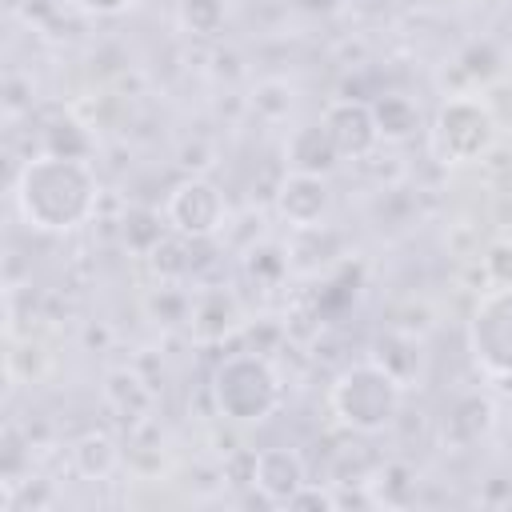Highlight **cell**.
Returning a JSON list of instances; mask_svg holds the SVG:
<instances>
[{"mask_svg": "<svg viewBox=\"0 0 512 512\" xmlns=\"http://www.w3.org/2000/svg\"><path fill=\"white\" fill-rule=\"evenodd\" d=\"M168 220H160V212H152V208H128V216H124V244L136 252V256H148L164 236H168V228H164Z\"/></svg>", "mask_w": 512, "mask_h": 512, "instance_id": "obj_16", "label": "cell"}, {"mask_svg": "<svg viewBox=\"0 0 512 512\" xmlns=\"http://www.w3.org/2000/svg\"><path fill=\"white\" fill-rule=\"evenodd\" d=\"M496 424V408L488 396L480 392H468L460 396L452 408H448V420H444V440H452L456 448H472L480 444Z\"/></svg>", "mask_w": 512, "mask_h": 512, "instance_id": "obj_12", "label": "cell"}, {"mask_svg": "<svg viewBox=\"0 0 512 512\" xmlns=\"http://www.w3.org/2000/svg\"><path fill=\"white\" fill-rule=\"evenodd\" d=\"M244 324L240 300L224 288H208L188 304V332L196 344H224Z\"/></svg>", "mask_w": 512, "mask_h": 512, "instance_id": "obj_10", "label": "cell"}, {"mask_svg": "<svg viewBox=\"0 0 512 512\" xmlns=\"http://www.w3.org/2000/svg\"><path fill=\"white\" fill-rule=\"evenodd\" d=\"M212 404L228 424H260L280 408L284 384L268 356L232 352L212 368Z\"/></svg>", "mask_w": 512, "mask_h": 512, "instance_id": "obj_2", "label": "cell"}, {"mask_svg": "<svg viewBox=\"0 0 512 512\" xmlns=\"http://www.w3.org/2000/svg\"><path fill=\"white\" fill-rule=\"evenodd\" d=\"M368 104H372L376 132H380V140H388V144L412 140V136L420 132V124H424L420 104H416L412 96H404V92H380V96L368 100Z\"/></svg>", "mask_w": 512, "mask_h": 512, "instance_id": "obj_13", "label": "cell"}, {"mask_svg": "<svg viewBox=\"0 0 512 512\" xmlns=\"http://www.w3.org/2000/svg\"><path fill=\"white\" fill-rule=\"evenodd\" d=\"M252 484L264 492L268 504H288L308 484L304 456L296 448H284V444L252 452Z\"/></svg>", "mask_w": 512, "mask_h": 512, "instance_id": "obj_9", "label": "cell"}, {"mask_svg": "<svg viewBox=\"0 0 512 512\" xmlns=\"http://www.w3.org/2000/svg\"><path fill=\"white\" fill-rule=\"evenodd\" d=\"M176 20L192 36H216L228 20V8H224V0H180Z\"/></svg>", "mask_w": 512, "mask_h": 512, "instance_id": "obj_17", "label": "cell"}, {"mask_svg": "<svg viewBox=\"0 0 512 512\" xmlns=\"http://www.w3.org/2000/svg\"><path fill=\"white\" fill-rule=\"evenodd\" d=\"M432 144H436L440 160H448V164L480 160L496 144V120L480 100L452 96L440 104V112L432 120Z\"/></svg>", "mask_w": 512, "mask_h": 512, "instance_id": "obj_4", "label": "cell"}, {"mask_svg": "<svg viewBox=\"0 0 512 512\" xmlns=\"http://www.w3.org/2000/svg\"><path fill=\"white\" fill-rule=\"evenodd\" d=\"M344 0H296V8H304V12H312V16H328V12H336Z\"/></svg>", "mask_w": 512, "mask_h": 512, "instance_id": "obj_23", "label": "cell"}, {"mask_svg": "<svg viewBox=\"0 0 512 512\" xmlns=\"http://www.w3.org/2000/svg\"><path fill=\"white\" fill-rule=\"evenodd\" d=\"M68 456H72V468L84 480H104L120 464V448H116V440L108 432H84V436H76L72 448H68Z\"/></svg>", "mask_w": 512, "mask_h": 512, "instance_id": "obj_14", "label": "cell"}, {"mask_svg": "<svg viewBox=\"0 0 512 512\" xmlns=\"http://www.w3.org/2000/svg\"><path fill=\"white\" fill-rule=\"evenodd\" d=\"M332 208V188L328 176H312V172H288L276 184V212L288 228L296 232H316L324 224Z\"/></svg>", "mask_w": 512, "mask_h": 512, "instance_id": "obj_7", "label": "cell"}, {"mask_svg": "<svg viewBox=\"0 0 512 512\" xmlns=\"http://www.w3.org/2000/svg\"><path fill=\"white\" fill-rule=\"evenodd\" d=\"M400 404H404V384L376 360L344 368L332 384L336 420L360 436H376V432L392 428L400 416Z\"/></svg>", "mask_w": 512, "mask_h": 512, "instance_id": "obj_3", "label": "cell"}, {"mask_svg": "<svg viewBox=\"0 0 512 512\" xmlns=\"http://www.w3.org/2000/svg\"><path fill=\"white\" fill-rule=\"evenodd\" d=\"M480 268H484V280L488 288H512V240H492L480 256Z\"/></svg>", "mask_w": 512, "mask_h": 512, "instance_id": "obj_19", "label": "cell"}, {"mask_svg": "<svg viewBox=\"0 0 512 512\" xmlns=\"http://www.w3.org/2000/svg\"><path fill=\"white\" fill-rule=\"evenodd\" d=\"M468 348L492 376H512V288H488L468 320Z\"/></svg>", "mask_w": 512, "mask_h": 512, "instance_id": "obj_5", "label": "cell"}, {"mask_svg": "<svg viewBox=\"0 0 512 512\" xmlns=\"http://www.w3.org/2000/svg\"><path fill=\"white\" fill-rule=\"evenodd\" d=\"M164 220L172 232L188 236V240H212L224 232L228 224V204L224 192L208 180V176H188L168 192L164 204Z\"/></svg>", "mask_w": 512, "mask_h": 512, "instance_id": "obj_6", "label": "cell"}, {"mask_svg": "<svg viewBox=\"0 0 512 512\" xmlns=\"http://www.w3.org/2000/svg\"><path fill=\"white\" fill-rule=\"evenodd\" d=\"M44 152L68 156V160H88L92 136H88V128L76 124V120H56V124H48V132H44Z\"/></svg>", "mask_w": 512, "mask_h": 512, "instance_id": "obj_18", "label": "cell"}, {"mask_svg": "<svg viewBox=\"0 0 512 512\" xmlns=\"http://www.w3.org/2000/svg\"><path fill=\"white\" fill-rule=\"evenodd\" d=\"M104 396H108V404L120 412V416H144L148 408H152V392H148V384L132 372V368H116V372H108V380H104Z\"/></svg>", "mask_w": 512, "mask_h": 512, "instance_id": "obj_15", "label": "cell"}, {"mask_svg": "<svg viewBox=\"0 0 512 512\" xmlns=\"http://www.w3.org/2000/svg\"><path fill=\"white\" fill-rule=\"evenodd\" d=\"M248 272L264 284H276L284 272H288V256L276 248V244H264V248H248Z\"/></svg>", "mask_w": 512, "mask_h": 512, "instance_id": "obj_20", "label": "cell"}, {"mask_svg": "<svg viewBox=\"0 0 512 512\" xmlns=\"http://www.w3.org/2000/svg\"><path fill=\"white\" fill-rule=\"evenodd\" d=\"M12 200H16V212L28 228L72 232V228L92 220L96 200H100V184H96V172L88 168V160L40 152V156L24 160V168L16 172Z\"/></svg>", "mask_w": 512, "mask_h": 512, "instance_id": "obj_1", "label": "cell"}, {"mask_svg": "<svg viewBox=\"0 0 512 512\" xmlns=\"http://www.w3.org/2000/svg\"><path fill=\"white\" fill-rule=\"evenodd\" d=\"M320 120H324V128H328V136H332V144L340 148L344 160H360L380 144V132H376L368 100H352V96L332 100Z\"/></svg>", "mask_w": 512, "mask_h": 512, "instance_id": "obj_8", "label": "cell"}, {"mask_svg": "<svg viewBox=\"0 0 512 512\" xmlns=\"http://www.w3.org/2000/svg\"><path fill=\"white\" fill-rule=\"evenodd\" d=\"M284 508H320V512H332L336 508V492H328V488H312V484H304Z\"/></svg>", "mask_w": 512, "mask_h": 512, "instance_id": "obj_21", "label": "cell"}, {"mask_svg": "<svg viewBox=\"0 0 512 512\" xmlns=\"http://www.w3.org/2000/svg\"><path fill=\"white\" fill-rule=\"evenodd\" d=\"M284 156H288V168H292V172H312V176H332V172H336V164L344 160V156H340V148L332 144V136H328L324 120L300 124V128L288 136Z\"/></svg>", "mask_w": 512, "mask_h": 512, "instance_id": "obj_11", "label": "cell"}, {"mask_svg": "<svg viewBox=\"0 0 512 512\" xmlns=\"http://www.w3.org/2000/svg\"><path fill=\"white\" fill-rule=\"evenodd\" d=\"M136 0H80V8H88V12H96V16H120V12H128Z\"/></svg>", "mask_w": 512, "mask_h": 512, "instance_id": "obj_22", "label": "cell"}]
</instances>
